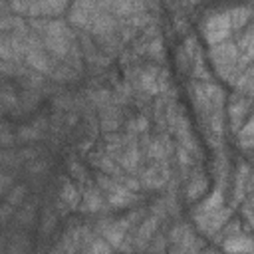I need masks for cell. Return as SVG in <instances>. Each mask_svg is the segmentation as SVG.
Instances as JSON below:
<instances>
[{
	"label": "cell",
	"mask_w": 254,
	"mask_h": 254,
	"mask_svg": "<svg viewBox=\"0 0 254 254\" xmlns=\"http://www.w3.org/2000/svg\"><path fill=\"white\" fill-rule=\"evenodd\" d=\"M133 200H137V192L127 190V189H125L123 185H119V183H115L113 189L109 190V204H111L113 208L127 206V204L133 202Z\"/></svg>",
	"instance_id": "4"
},
{
	"label": "cell",
	"mask_w": 254,
	"mask_h": 254,
	"mask_svg": "<svg viewBox=\"0 0 254 254\" xmlns=\"http://www.w3.org/2000/svg\"><path fill=\"white\" fill-rule=\"evenodd\" d=\"M133 123H135V131H141V133H143V131H147V127H149V123H147V119H145V117H137Z\"/></svg>",
	"instance_id": "26"
},
{
	"label": "cell",
	"mask_w": 254,
	"mask_h": 254,
	"mask_svg": "<svg viewBox=\"0 0 254 254\" xmlns=\"http://www.w3.org/2000/svg\"><path fill=\"white\" fill-rule=\"evenodd\" d=\"M222 206V192L220 190H214L212 194H210V198L196 210L198 214H208V212H214V210H218Z\"/></svg>",
	"instance_id": "13"
},
{
	"label": "cell",
	"mask_w": 254,
	"mask_h": 254,
	"mask_svg": "<svg viewBox=\"0 0 254 254\" xmlns=\"http://www.w3.org/2000/svg\"><path fill=\"white\" fill-rule=\"evenodd\" d=\"M222 246L230 254H248L250 248H252V242H250L248 236H238L236 234V236H228Z\"/></svg>",
	"instance_id": "5"
},
{
	"label": "cell",
	"mask_w": 254,
	"mask_h": 254,
	"mask_svg": "<svg viewBox=\"0 0 254 254\" xmlns=\"http://www.w3.org/2000/svg\"><path fill=\"white\" fill-rule=\"evenodd\" d=\"M89 254H111V246H109L103 238H97V240L91 242Z\"/></svg>",
	"instance_id": "19"
},
{
	"label": "cell",
	"mask_w": 254,
	"mask_h": 254,
	"mask_svg": "<svg viewBox=\"0 0 254 254\" xmlns=\"http://www.w3.org/2000/svg\"><path fill=\"white\" fill-rule=\"evenodd\" d=\"M69 171L73 173V177H75V179H79V181H83V179H85V171H83V167H81V165H77L75 161H71V163H69Z\"/></svg>",
	"instance_id": "23"
},
{
	"label": "cell",
	"mask_w": 254,
	"mask_h": 254,
	"mask_svg": "<svg viewBox=\"0 0 254 254\" xmlns=\"http://www.w3.org/2000/svg\"><path fill=\"white\" fill-rule=\"evenodd\" d=\"M14 141H16V135H14V131L10 129V125L8 123H0V147H12L14 145Z\"/></svg>",
	"instance_id": "16"
},
{
	"label": "cell",
	"mask_w": 254,
	"mask_h": 254,
	"mask_svg": "<svg viewBox=\"0 0 254 254\" xmlns=\"http://www.w3.org/2000/svg\"><path fill=\"white\" fill-rule=\"evenodd\" d=\"M177 155H179V163H181L183 167L190 165V161H192V159H190V153H189V151H185V149H179V151H177Z\"/></svg>",
	"instance_id": "24"
},
{
	"label": "cell",
	"mask_w": 254,
	"mask_h": 254,
	"mask_svg": "<svg viewBox=\"0 0 254 254\" xmlns=\"http://www.w3.org/2000/svg\"><path fill=\"white\" fill-rule=\"evenodd\" d=\"M26 62L28 65H32L38 73H52L54 69V62L48 58V54L42 50V48H36V50H26Z\"/></svg>",
	"instance_id": "3"
},
{
	"label": "cell",
	"mask_w": 254,
	"mask_h": 254,
	"mask_svg": "<svg viewBox=\"0 0 254 254\" xmlns=\"http://www.w3.org/2000/svg\"><path fill=\"white\" fill-rule=\"evenodd\" d=\"M26 194H28L26 185H16V187H12V189H10V192H8V196H6V202H8V204H12V206H18V204H22V202H24Z\"/></svg>",
	"instance_id": "14"
},
{
	"label": "cell",
	"mask_w": 254,
	"mask_h": 254,
	"mask_svg": "<svg viewBox=\"0 0 254 254\" xmlns=\"http://www.w3.org/2000/svg\"><path fill=\"white\" fill-rule=\"evenodd\" d=\"M101 206H103V200H101L99 192L95 189H87L83 192V202L79 204V210H83V212H97V210H101Z\"/></svg>",
	"instance_id": "7"
},
{
	"label": "cell",
	"mask_w": 254,
	"mask_h": 254,
	"mask_svg": "<svg viewBox=\"0 0 254 254\" xmlns=\"http://www.w3.org/2000/svg\"><path fill=\"white\" fill-rule=\"evenodd\" d=\"M26 169H28L30 175H42V173L48 169V161L36 157V159H32V161H28V167H26Z\"/></svg>",
	"instance_id": "18"
},
{
	"label": "cell",
	"mask_w": 254,
	"mask_h": 254,
	"mask_svg": "<svg viewBox=\"0 0 254 254\" xmlns=\"http://www.w3.org/2000/svg\"><path fill=\"white\" fill-rule=\"evenodd\" d=\"M250 133H252V125H250V121L246 123V127L244 129H238V137L242 139V147H250Z\"/></svg>",
	"instance_id": "21"
},
{
	"label": "cell",
	"mask_w": 254,
	"mask_h": 254,
	"mask_svg": "<svg viewBox=\"0 0 254 254\" xmlns=\"http://www.w3.org/2000/svg\"><path fill=\"white\" fill-rule=\"evenodd\" d=\"M177 254H190V252H185V250H179Z\"/></svg>",
	"instance_id": "27"
},
{
	"label": "cell",
	"mask_w": 254,
	"mask_h": 254,
	"mask_svg": "<svg viewBox=\"0 0 254 254\" xmlns=\"http://www.w3.org/2000/svg\"><path fill=\"white\" fill-rule=\"evenodd\" d=\"M52 79L54 81H58V83H64V81H71V79H75V75H77V71H73L69 65H65V64H60V65H56L54 69H52Z\"/></svg>",
	"instance_id": "11"
},
{
	"label": "cell",
	"mask_w": 254,
	"mask_h": 254,
	"mask_svg": "<svg viewBox=\"0 0 254 254\" xmlns=\"http://www.w3.org/2000/svg\"><path fill=\"white\" fill-rule=\"evenodd\" d=\"M56 228V216L50 212V210H44V216H42V224H40V232L46 236V234H52Z\"/></svg>",
	"instance_id": "17"
},
{
	"label": "cell",
	"mask_w": 254,
	"mask_h": 254,
	"mask_svg": "<svg viewBox=\"0 0 254 254\" xmlns=\"http://www.w3.org/2000/svg\"><path fill=\"white\" fill-rule=\"evenodd\" d=\"M12 212H14V206H12V204H8V202H6V204H2V206H0V222H2V220H6Z\"/></svg>",
	"instance_id": "25"
},
{
	"label": "cell",
	"mask_w": 254,
	"mask_h": 254,
	"mask_svg": "<svg viewBox=\"0 0 254 254\" xmlns=\"http://www.w3.org/2000/svg\"><path fill=\"white\" fill-rule=\"evenodd\" d=\"M230 16L226 14H218V16H210L204 24V38L210 44H222L224 38H228L230 34Z\"/></svg>",
	"instance_id": "1"
},
{
	"label": "cell",
	"mask_w": 254,
	"mask_h": 254,
	"mask_svg": "<svg viewBox=\"0 0 254 254\" xmlns=\"http://www.w3.org/2000/svg\"><path fill=\"white\" fill-rule=\"evenodd\" d=\"M46 125H48V119H46V117H38L36 121L22 125V127L18 129L16 137H18L20 141H24V143L38 141V139H42V135H44V131H46Z\"/></svg>",
	"instance_id": "2"
},
{
	"label": "cell",
	"mask_w": 254,
	"mask_h": 254,
	"mask_svg": "<svg viewBox=\"0 0 254 254\" xmlns=\"http://www.w3.org/2000/svg\"><path fill=\"white\" fill-rule=\"evenodd\" d=\"M99 117H101V127L105 131H111V133L117 131V127H119V115H117V111L113 107H103V111H101Z\"/></svg>",
	"instance_id": "10"
},
{
	"label": "cell",
	"mask_w": 254,
	"mask_h": 254,
	"mask_svg": "<svg viewBox=\"0 0 254 254\" xmlns=\"http://www.w3.org/2000/svg\"><path fill=\"white\" fill-rule=\"evenodd\" d=\"M137 163H139V149H137V145L131 143L127 147V151L119 155V165L123 169H127V171H133L137 167Z\"/></svg>",
	"instance_id": "9"
},
{
	"label": "cell",
	"mask_w": 254,
	"mask_h": 254,
	"mask_svg": "<svg viewBox=\"0 0 254 254\" xmlns=\"http://www.w3.org/2000/svg\"><path fill=\"white\" fill-rule=\"evenodd\" d=\"M79 196H81V192L77 190V187L69 181H64V187L60 190V200L67 208H79Z\"/></svg>",
	"instance_id": "6"
},
{
	"label": "cell",
	"mask_w": 254,
	"mask_h": 254,
	"mask_svg": "<svg viewBox=\"0 0 254 254\" xmlns=\"http://www.w3.org/2000/svg\"><path fill=\"white\" fill-rule=\"evenodd\" d=\"M206 190V179L204 177H190V183L187 187V198H196L198 194H202Z\"/></svg>",
	"instance_id": "12"
},
{
	"label": "cell",
	"mask_w": 254,
	"mask_h": 254,
	"mask_svg": "<svg viewBox=\"0 0 254 254\" xmlns=\"http://www.w3.org/2000/svg\"><path fill=\"white\" fill-rule=\"evenodd\" d=\"M12 183H14V179L10 177V175H6V173H0V194H4L10 187H12Z\"/></svg>",
	"instance_id": "22"
},
{
	"label": "cell",
	"mask_w": 254,
	"mask_h": 254,
	"mask_svg": "<svg viewBox=\"0 0 254 254\" xmlns=\"http://www.w3.org/2000/svg\"><path fill=\"white\" fill-rule=\"evenodd\" d=\"M34 216H36V206H34V202L24 204V208L16 214L18 224H22V226H30V224L34 222Z\"/></svg>",
	"instance_id": "15"
},
{
	"label": "cell",
	"mask_w": 254,
	"mask_h": 254,
	"mask_svg": "<svg viewBox=\"0 0 254 254\" xmlns=\"http://www.w3.org/2000/svg\"><path fill=\"white\" fill-rule=\"evenodd\" d=\"M16 163H18V153H14V151H0V165L10 167V165H16Z\"/></svg>",
	"instance_id": "20"
},
{
	"label": "cell",
	"mask_w": 254,
	"mask_h": 254,
	"mask_svg": "<svg viewBox=\"0 0 254 254\" xmlns=\"http://www.w3.org/2000/svg\"><path fill=\"white\" fill-rule=\"evenodd\" d=\"M157 224H159V218H157V216H151V218H147V220L139 226V230H137V238H135L137 246L145 244V242L153 236V232L157 230Z\"/></svg>",
	"instance_id": "8"
}]
</instances>
